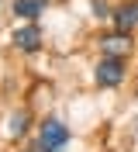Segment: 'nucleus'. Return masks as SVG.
<instances>
[{"label":"nucleus","instance_id":"obj_4","mask_svg":"<svg viewBox=\"0 0 138 152\" xmlns=\"http://www.w3.org/2000/svg\"><path fill=\"white\" fill-rule=\"evenodd\" d=\"M110 18H114V24H118V31H121V35H128V31L138 24V0H128V4H121V7L110 14Z\"/></svg>","mask_w":138,"mask_h":152},{"label":"nucleus","instance_id":"obj_8","mask_svg":"<svg viewBox=\"0 0 138 152\" xmlns=\"http://www.w3.org/2000/svg\"><path fill=\"white\" fill-rule=\"evenodd\" d=\"M90 7L97 18H110V7H107V0H90Z\"/></svg>","mask_w":138,"mask_h":152},{"label":"nucleus","instance_id":"obj_3","mask_svg":"<svg viewBox=\"0 0 138 152\" xmlns=\"http://www.w3.org/2000/svg\"><path fill=\"white\" fill-rule=\"evenodd\" d=\"M10 42H14L21 52H38V48H42V31H38V24H28V28H18V31H14Z\"/></svg>","mask_w":138,"mask_h":152},{"label":"nucleus","instance_id":"obj_5","mask_svg":"<svg viewBox=\"0 0 138 152\" xmlns=\"http://www.w3.org/2000/svg\"><path fill=\"white\" fill-rule=\"evenodd\" d=\"M100 48H104V59H121V56L131 52V38L118 31V35H107V38H104Z\"/></svg>","mask_w":138,"mask_h":152},{"label":"nucleus","instance_id":"obj_1","mask_svg":"<svg viewBox=\"0 0 138 152\" xmlns=\"http://www.w3.org/2000/svg\"><path fill=\"white\" fill-rule=\"evenodd\" d=\"M69 142V128H66L59 118H48L45 124H42V149L48 152H59L62 145Z\"/></svg>","mask_w":138,"mask_h":152},{"label":"nucleus","instance_id":"obj_7","mask_svg":"<svg viewBox=\"0 0 138 152\" xmlns=\"http://www.w3.org/2000/svg\"><path fill=\"white\" fill-rule=\"evenodd\" d=\"M24 132H28V111H14L10 121H7V135L18 138V135H24Z\"/></svg>","mask_w":138,"mask_h":152},{"label":"nucleus","instance_id":"obj_6","mask_svg":"<svg viewBox=\"0 0 138 152\" xmlns=\"http://www.w3.org/2000/svg\"><path fill=\"white\" fill-rule=\"evenodd\" d=\"M45 7H48V0H14V14L18 18H28V21L42 18Z\"/></svg>","mask_w":138,"mask_h":152},{"label":"nucleus","instance_id":"obj_2","mask_svg":"<svg viewBox=\"0 0 138 152\" xmlns=\"http://www.w3.org/2000/svg\"><path fill=\"white\" fill-rule=\"evenodd\" d=\"M121 80H124L121 59H100V62H97V83L100 86H118Z\"/></svg>","mask_w":138,"mask_h":152}]
</instances>
